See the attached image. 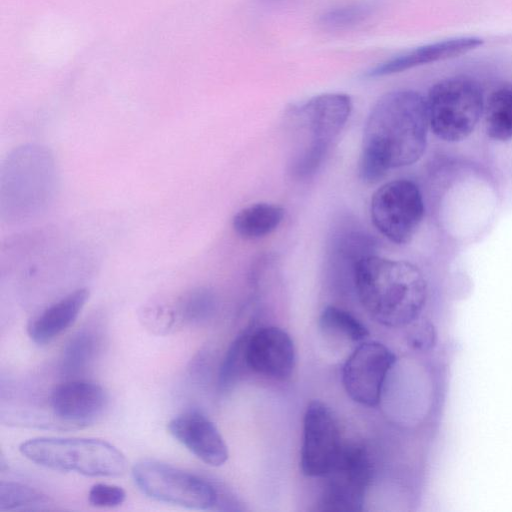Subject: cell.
I'll list each match as a JSON object with an SVG mask.
<instances>
[{
	"instance_id": "6da1fadb",
	"label": "cell",
	"mask_w": 512,
	"mask_h": 512,
	"mask_svg": "<svg viewBox=\"0 0 512 512\" xmlns=\"http://www.w3.org/2000/svg\"><path fill=\"white\" fill-rule=\"evenodd\" d=\"M429 128L426 100L412 90L383 95L365 123L359 174L374 183L392 168L416 162L423 154Z\"/></svg>"
},
{
	"instance_id": "cb8c5ba5",
	"label": "cell",
	"mask_w": 512,
	"mask_h": 512,
	"mask_svg": "<svg viewBox=\"0 0 512 512\" xmlns=\"http://www.w3.org/2000/svg\"><path fill=\"white\" fill-rule=\"evenodd\" d=\"M247 334L239 336L226 353L219 370V387L221 390H229L237 381L240 373L246 365L245 345Z\"/></svg>"
},
{
	"instance_id": "ba28073f",
	"label": "cell",
	"mask_w": 512,
	"mask_h": 512,
	"mask_svg": "<svg viewBox=\"0 0 512 512\" xmlns=\"http://www.w3.org/2000/svg\"><path fill=\"white\" fill-rule=\"evenodd\" d=\"M321 509L355 512L363 509L372 479V464L366 450L358 445L343 446L338 459L325 475Z\"/></svg>"
},
{
	"instance_id": "8fae6325",
	"label": "cell",
	"mask_w": 512,
	"mask_h": 512,
	"mask_svg": "<svg viewBox=\"0 0 512 512\" xmlns=\"http://www.w3.org/2000/svg\"><path fill=\"white\" fill-rule=\"evenodd\" d=\"M247 368L274 380L288 379L295 367V347L290 335L279 327L268 326L247 336Z\"/></svg>"
},
{
	"instance_id": "9a60e30c",
	"label": "cell",
	"mask_w": 512,
	"mask_h": 512,
	"mask_svg": "<svg viewBox=\"0 0 512 512\" xmlns=\"http://www.w3.org/2000/svg\"><path fill=\"white\" fill-rule=\"evenodd\" d=\"M375 251V241L353 221L343 219L333 229L328 243L329 270L348 277L353 285L358 264Z\"/></svg>"
},
{
	"instance_id": "2e32d148",
	"label": "cell",
	"mask_w": 512,
	"mask_h": 512,
	"mask_svg": "<svg viewBox=\"0 0 512 512\" xmlns=\"http://www.w3.org/2000/svg\"><path fill=\"white\" fill-rule=\"evenodd\" d=\"M88 298L87 289H78L52 304L29 323V337L40 345L49 343L75 322Z\"/></svg>"
},
{
	"instance_id": "3957f363",
	"label": "cell",
	"mask_w": 512,
	"mask_h": 512,
	"mask_svg": "<svg viewBox=\"0 0 512 512\" xmlns=\"http://www.w3.org/2000/svg\"><path fill=\"white\" fill-rule=\"evenodd\" d=\"M352 110L347 94L325 93L287 109L289 173L296 179L312 177L324 162Z\"/></svg>"
},
{
	"instance_id": "5b68a950",
	"label": "cell",
	"mask_w": 512,
	"mask_h": 512,
	"mask_svg": "<svg viewBox=\"0 0 512 512\" xmlns=\"http://www.w3.org/2000/svg\"><path fill=\"white\" fill-rule=\"evenodd\" d=\"M425 100L429 127L445 141H460L469 136L484 110L480 86L465 76L438 81Z\"/></svg>"
},
{
	"instance_id": "52a82bcc",
	"label": "cell",
	"mask_w": 512,
	"mask_h": 512,
	"mask_svg": "<svg viewBox=\"0 0 512 512\" xmlns=\"http://www.w3.org/2000/svg\"><path fill=\"white\" fill-rule=\"evenodd\" d=\"M370 215L382 235L393 243L405 244L423 219L422 194L417 185L407 179L385 183L372 195Z\"/></svg>"
},
{
	"instance_id": "603a6c76",
	"label": "cell",
	"mask_w": 512,
	"mask_h": 512,
	"mask_svg": "<svg viewBox=\"0 0 512 512\" xmlns=\"http://www.w3.org/2000/svg\"><path fill=\"white\" fill-rule=\"evenodd\" d=\"M216 307L215 295L206 288L186 294L175 311L176 319L186 324H198L211 317Z\"/></svg>"
},
{
	"instance_id": "ac0fdd59",
	"label": "cell",
	"mask_w": 512,
	"mask_h": 512,
	"mask_svg": "<svg viewBox=\"0 0 512 512\" xmlns=\"http://www.w3.org/2000/svg\"><path fill=\"white\" fill-rule=\"evenodd\" d=\"M284 217V209L276 204L256 203L240 210L233 218L234 231L243 239L263 238L275 231Z\"/></svg>"
},
{
	"instance_id": "4fadbf2b",
	"label": "cell",
	"mask_w": 512,
	"mask_h": 512,
	"mask_svg": "<svg viewBox=\"0 0 512 512\" xmlns=\"http://www.w3.org/2000/svg\"><path fill=\"white\" fill-rule=\"evenodd\" d=\"M169 433L191 453L210 466L228 459V448L215 424L199 411H187L168 423Z\"/></svg>"
},
{
	"instance_id": "7a4b0ae2",
	"label": "cell",
	"mask_w": 512,
	"mask_h": 512,
	"mask_svg": "<svg viewBox=\"0 0 512 512\" xmlns=\"http://www.w3.org/2000/svg\"><path fill=\"white\" fill-rule=\"evenodd\" d=\"M354 288L368 313L390 327L412 323L427 299V284L416 266L376 254L358 264Z\"/></svg>"
},
{
	"instance_id": "8992f818",
	"label": "cell",
	"mask_w": 512,
	"mask_h": 512,
	"mask_svg": "<svg viewBox=\"0 0 512 512\" xmlns=\"http://www.w3.org/2000/svg\"><path fill=\"white\" fill-rule=\"evenodd\" d=\"M132 475L137 487L151 499L190 509L216 508L218 487L197 474L144 459L133 466Z\"/></svg>"
},
{
	"instance_id": "d4e9b609",
	"label": "cell",
	"mask_w": 512,
	"mask_h": 512,
	"mask_svg": "<svg viewBox=\"0 0 512 512\" xmlns=\"http://www.w3.org/2000/svg\"><path fill=\"white\" fill-rule=\"evenodd\" d=\"M126 499L123 488L105 483H97L88 493V501L95 507H115L121 505Z\"/></svg>"
},
{
	"instance_id": "e0dca14e",
	"label": "cell",
	"mask_w": 512,
	"mask_h": 512,
	"mask_svg": "<svg viewBox=\"0 0 512 512\" xmlns=\"http://www.w3.org/2000/svg\"><path fill=\"white\" fill-rule=\"evenodd\" d=\"M101 347V334L95 326L77 331L64 346L60 372L67 378L79 376L91 365Z\"/></svg>"
},
{
	"instance_id": "ffe728a7",
	"label": "cell",
	"mask_w": 512,
	"mask_h": 512,
	"mask_svg": "<svg viewBox=\"0 0 512 512\" xmlns=\"http://www.w3.org/2000/svg\"><path fill=\"white\" fill-rule=\"evenodd\" d=\"M484 108L487 134L501 141L512 138V86L495 90Z\"/></svg>"
},
{
	"instance_id": "d6986e66",
	"label": "cell",
	"mask_w": 512,
	"mask_h": 512,
	"mask_svg": "<svg viewBox=\"0 0 512 512\" xmlns=\"http://www.w3.org/2000/svg\"><path fill=\"white\" fill-rule=\"evenodd\" d=\"M376 9L377 5L373 0L350 1L323 12L318 24L329 32L347 31L366 22Z\"/></svg>"
},
{
	"instance_id": "7402d4cb",
	"label": "cell",
	"mask_w": 512,
	"mask_h": 512,
	"mask_svg": "<svg viewBox=\"0 0 512 512\" xmlns=\"http://www.w3.org/2000/svg\"><path fill=\"white\" fill-rule=\"evenodd\" d=\"M319 324L325 332L342 336L353 342L362 341L368 335L367 328L357 318L335 306L324 308Z\"/></svg>"
},
{
	"instance_id": "5bb4252c",
	"label": "cell",
	"mask_w": 512,
	"mask_h": 512,
	"mask_svg": "<svg viewBox=\"0 0 512 512\" xmlns=\"http://www.w3.org/2000/svg\"><path fill=\"white\" fill-rule=\"evenodd\" d=\"M483 44L477 36H459L425 44L394 56L365 73L368 78L383 77L417 66L462 55Z\"/></svg>"
},
{
	"instance_id": "277c9868",
	"label": "cell",
	"mask_w": 512,
	"mask_h": 512,
	"mask_svg": "<svg viewBox=\"0 0 512 512\" xmlns=\"http://www.w3.org/2000/svg\"><path fill=\"white\" fill-rule=\"evenodd\" d=\"M21 454L42 467L92 477H117L126 471L124 454L95 438L38 437L21 443Z\"/></svg>"
},
{
	"instance_id": "9c48e42d",
	"label": "cell",
	"mask_w": 512,
	"mask_h": 512,
	"mask_svg": "<svg viewBox=\"0 0 512 512\" xmlns=\"http://www.w3.org/2000/svg\"><path fill=\"white\" fill-rule=\"evenodd\" d=\"M396 362L395 354L384 344L361 343L347 358L342 382L349 397L364 406H377L387 376Z\"/></svg>"
},
{
	"instance_id": "30bf717a",
	"label": "cell",
	"mask_w": 512,
	"mask_h": 512,
	"mask_svg": "<svg viewBox=\"0 0 512 512\" xmlns=\"http://www.w3.org/2000/svg\"><path fill=\"white\" fill-rule=\"evenodd\" d=\"M343 446L330 408L320 401L310 402L303 420L302 472L309 477L325 476L335 464Z\"/></svg>"
},
{
	"instance_id": "7c38bea8",
	"label": "cell",
	"mask_w": 512,
	"mask_h": 512,
	"mask_svg": "<svg viewBox=\"0 0 512 512\" xmlns=\"http://www.w3.org/2000/svg\"><path fill=\"white\" fill-rule=\"evenodd\" d=\"M107 393L99 384L73 379L54 388L50 406L55 417L76 426L94 422L107 406Z\"/></svg>"
},
{
	"instance_id": "44dd1931",
	"label": "cell",
	"mask_w": 512,
	"mask_h": 512,
	"mask_svg": "<svg viewBox=\"0 0 512 512\" xmlns=\"http://www.w3.org/2000/svg\"><path fill=\"white\" fill-rule=\"evenodd\" d=\"M50 504L42 492L25 484L0 482V511L38 510Z\"/></svg>"
}]
</instances>
